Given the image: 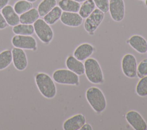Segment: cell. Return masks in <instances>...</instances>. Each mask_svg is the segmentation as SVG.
Wrapping results in <instances>:
<instances>
[{"label": "cell", "mask_w": 147, "mask_h": 130, "mask_svg": "<svg viewBox=\"0 0 147 130\" xmlns=\"http://www.w3.org/2000/svg\"><path fill=\"white\" fill-rule=\"evenodd\" d=\"M35 82L40 93L48 99L54 98L57 93V88L53 78L47 73H37L34 77Z\"/></svg>", "instance_id": "obj_1"}, {"label": "cell", "mask_w": 147, "mask_h": 130, "mask_svg": "<svg viewBox=\"0 0 147 130\" xmlns=\"http://www.w3.org/2000/svg\"><path fill=\"white\" fill-rule=\"evenodd\" d=\"M85 96L89 105L96 113H100L106 109L107 101L100 89L96 86L90 87L86 90Z\"/></svg>", "instance_id": "obj_2"}, {"label": "cell", "mask_w": 147, "mask_h": 130, "mask_svg": "<svg viewBox=\"0 0 147 130\" xmlns=\"http://www.w3.org/2000/svg\"><path fill=\"white\" fill-rule=\"evenodd\" d=\"M84 74L87 80L92 84H100L104 81V76L98 61L94 58H88L85 60Z\"/></svg>", "instance_id": "obj_3"}, {"label": "cell", "mask_w": 147, "mask_h": 130, "mask_svg": "<svg viewBox=\"0 0 147 130\" xmlns=\"http://www.w3.org/2000/svg\"><path fill=\"white\" fill-rule=\"evenodd\" d=\"M52 78L57 84L68 85H79V77L68 69H59L53 72Z\"/></svg>", "instance_id": "obj_4"}, {"label": "cell", "mask_w": 147, "mask_h": 130, "mask_svg": "<svg viewBox=\"0 0 147 130\" xmlns=\"http://www.w3.org/2000/svg\"><path fill=\"white\" fill-rule=\"evenodd\" d=\"M34 33L38 39L44 44H49L53 38V31L50 25L43 19L38 18L33 23Z\"/></svg>", "instance_id": "obj_5"}, {"label": "cell", "mask_w": 147, "mask_h": 130, "mask_svg": "<svg viewBox=\"0 0 147 130\" xmlns=\"http://www.w3.org/2000/svg\"><path fill=\"white\" fill-rule=\"evenodd\" d=\"M105 17V13L98 9L95 10L86 18L84 28L89 34H92L99 26Z\"/></svg>", "instance_id": "obj_6"}, {"label": "cell", "mask_w": 147, "mask_h": 130, "mask_svg": "<svg viewBox=\"0 0 147 130\" xmlns=\"http://www.w3.org/2000/svg\"><path fill=\"white\" fill-rule=\"evenodd\" d=\"M123 73L128 78H133L137 76V62L135 56L130 53L125 54L121 61Z\"/></svg>", "instance_id": "obj_7"}, {"label": "cell", "mask_w": 147, "mask_h": 130, "mask_svg": "<svg viewBox=\"0 0 147 130\" xmlns=\"http://www.w3.org/2000/svg\"><path fill=\"white\" fill-rule=\"evenodd\" d=\"M11 44L14 47L22 49L36 50L37 48V41L32 36L15 35L11 38Z\"/></svg>", "instance_id": "obj_8"}, {"label": "cell", "mask_w": 147, "mask_h": 130, "mask_svg": "<svg viewBox=\"0 0 147 130\" xmlns=\"http://www.w3.org/2000/svg\"><path fill=\"white\" fill-rule=\"evenodd\" d=\"M109 11L113 20L119 22L125 14V6L123 0H110Z\"/></svg>", "instance_id": "obj_9"}, {"label": "cell", "mask_w": 147, "mask_h": 130, "mask_svg": "<svg viewBox=\"0 0 147 130\" xmlns=\"http://www.w3.org/2000/svg\"><path fill=\"white\" fill-rule=\"evenodd\" d=\"M125 119L129 125L135 130H146L147 124L141 116L136 111L131 110L127 112L125 115Z\"/></svg>", "instance_id": "obj_10"}, {"label": "cell", "mask_w": 147, "mask_h": 130, "mask_svg": "<svg viewBox=\"0 0 147 130\" xmlns=\"http://www.w3.org/2000/svg\"><path fill=\"white\" fill-rule=\"evenodd\" d=\"M12 62L14 68L19 70H24L28 66V57L24 49L14 48L11 50Z\"/></svg>", "instance_id": "obj_11"}, {"label": "cell", "mask_w": 147, "mask_h": 130, "mask_svg": "<svg viewBox=\"0 0 147 130\" xmlns=\"http://www.w3.org/2000/svg\"><path fill=\"white\" fill-rule=\"evenodd\" d=\"M85 116L82 113L76 114L64 121L63 124L64 130H79L86 123Z\"/></svg>", "instance_id": "obj_12"}, {"label": "cell", "mask_w": 147, "mask_h": 130, "mask_svg": "<svg viewBox=\"0 0 147 130\" xmlns=\"http://www.w3.org/2000/svg\"><path fill=\"white\" fill-rule=\"evenodd\" d=\"M60 19L64 25L76 27H79L82 24L83 18L78 13L63 11Z\"/></svg>", "instance_id": "obj_13"}, {"label": "cell", "mask_w": 147, "mask_h": 130, "mask_svg": "<svg viewBox=\"0 0 147 130\" xmlns=\"http://www.w3.org/2000/svg\"><path fill=\"white\" fill-rule=\"evenodd\" d=\"M127 43L138 53L145 54L147 52V41L140 35H133L129 38Z\"/></svg>", "instance_id": "obj_14"}, {"label": "cell", "mask_w": 147, "mask_h": 130, "mask_svg": "<svg viewBox=\"0 0 147 130\" xmlns=\"http://www.w3.org/2000/svg\"><path fill=\"white\" fill-rule=\"evenodd\" d=\"M94 48L89 43H83L78 46L74 51V56L82 61L89 58L94 53Z\"/></svg>", "instance_id": "obj_15"}, {"label": "cell", "mask_w": 147, "mask_h": 130, "mask_svg": "<svg viewBox=\"0 0 147 130\" xmlns=\"http://www.w3.org/2000/svg\"><path fill=\"white\" fill-rule=\"evenodd\" d=\"M1 13L4 17L7 23L10 26H14L20 22V16L14 11V8L10 5H6L1 10Z\"/></svg>", "instance_id": "obj_16"}, {"label": "cell", "mask_w": 147, "mask_h": 130, "mask_svg": "<svg viewBox=\"0 0 147 130\" xmlns=\"http://www.w3.org/2000/svg\"><path fill=\"white\" fill-rule=\"evenodd\" d=\"M65 65L69 70L72 71L78 76L84 74V65L74 56H69L66 59Z\"/></svg>", "instance_id": "obj_17"}, {"label": "cell", "mask_w": 147, "mask_h": 130, "mask_svg": "<svg viewBox=\"0 0 147 130\" xmlns=\"http://www.w3.org/2000/svg\"><path fill=\"white\" fill-rule=\"evenodd\" d=\"M39 13L36 8L32 7L20 15V22L24 24H33L39 18Z\"/></svg>", "instance_id": "obj_18"}, {"label": "cell", "mask_w": 147, "mask_h": 130, "mask_svg": "<svg viewBox=\"0 0 147 130\" xmlns=\"http://www.w3.org/2000/svg\"><path fill=\"white\" fill-rule=\"evenodd\" d=\"M58 6L63 11L78 13L79 10L80 4L74 0H60Z\"/></svg>", "instance_id": "obj_19"}, {"label": "cell", "mask_w": 147, "mask_h": 130, "mask_svg": "<svg viewBox=\"0 0 147 130\" xmlns=\"http://www.w3.org/2000/svg\"><path fill=\"white\" fill-rule=\"evenodd\" d=\"M62 12V10L59 7V6H56L43 17V19L50 25H54L60 19Z\"/></svg>", "instance_id": "obj_20"}, {"label": "cell", "mask_w": 147, "mask_h": 130, "mask_svg": "<svg viewBox=\"0 0 147 130\" xmlns=\"http://www.w3.org/2000/svg\"><path fill=\"white\" fill-rule=\"evenodd\" d=\"M13 32L16 35L32 36L34 33V27L32 24L18 23L13 27Z\"/></svg>", "instance_id": "obj_21"}, {"label": "cell", "mask_w": 147, "mask_h": 130, "mask_svg": "<svg viewBox=\"0 0 147 130\" xmlns=\"http://www.w3.org/2000/svg\"><path fill=\"white\" fill-rule=\"evenodd\" d=\"M56 0H42L37 6V10L40 17L45 16L56 6Z\"/></svg>", "instance_id": "obj_22"}, {"label": "cell", "mask_w": 147, "mask_h": 130, "mask_svg": "<svg viewBox=\"0 0 147 130\" xmlns=\"http://www.w3.org/2000/svg\"><path fill=\"white\" fill-rule=\"evenodd\" d=\"M95 5L93 0H86L80 5L79 14L83 18L88 17L95 10Z\"/></svg>", "instance_id": "obj_23"}, {"label": "cell", "mask_w": 147, "mask_h": 130, "mask_svg": "<svg viewBox=\"0 0 147 130\" xmlns=\"http://www.w3.org/2000/svg\"><path fill=\"white\" fill-rule=\"evenodd\" d=\"M12 62V53L9 49L0 52V70L7 68Z\"/></svg>", "instance_id": "obj_24"}, {"label": "cell", "mask_w": 147, "mask_h": 130, "mask_svg": "<svg viewBox=\"0 0 147 130\" xmlns=\"http://www.w3.org/2000/svg\"><path fill=\"white\" fill-rule=\"evenodd\" d=\"M32 7V3L26 0H18L14 3L13 6L14 11L18 15L23 14Z\"/></svg>", "instance_id": "obj_25"}, {"label": "cell", "mask_w": 147, "mask_h": 130, "mask_svg": "<svg viewBox=\"0 0 147 130\" xmlns=\"http://www.w3.org/2000/svg\"><path fill=\"white\" fill-rule=\"evenodd\" d=\"M136 92L140 97L147 96V76L141 78L138 81L136 86Z\"/></svg>", "instance_id": "obj_26"}, {"label": "cell", "mask_w": 147, "mask_h": 130, "mask_svg": "<svg viewBox=\"0 0 147 130\" xmlns=\"http://www.w3.org/2000/svg\"><path fill=\"white\" fill-rule=\"evenodd\" d=\"M137 76L140 78L147 76V58H144L137 65Z\"/></svg>", "instance_id": "obj_27"}, {"label": "cell", "mask_w": 147, "mask_h": 130, "mask_svg": "<svg viewBox=\"0 0 147 130\" xmlns=\"http://www.w3.org/2000/svg\"><path fill=\"white\" fill-rule=\"evenodd\" d=\"M97 9L101 10L104 13L109 11V0H93Z\"/></svg>", "instance_id": "obj_28"}, {"label": "cell", "mask_w": 147, "mask_h": 130, "mask_svg": "<svg viewBox=\"0 0 147 130\" xmlns=\"http://www.w3.org/2000/svg\"><path fill=\"white\" fill-rule=\"evenodd\" d=\"M7 23L3 16L2 14L0 12V30H2L7 27Z\"/></svg>", "instance_id": "obj_29"}, {"label": "cell", "mask_w": 147, "mask_h": 130, "mask_svg": "<svg viewBox=\"0 0 147 130\" xmlns=\"http://www.w3.org/2000/svg\"><path fill=\"white\" fill-rule=\"evenodd\" d=\"M92 126L88 123H84L80 128V130H92Z\"/></svg>", "instance_id": "obj_30"}, {"label": "cell", "mask_w": 147, "mask_h": 130, "mask_svg": "<svg viewBox=\"0 0 147 130\" xmlns=\"http://www.w3.org/2000/svg\"><path fill=\"white\" fill-rule=\"evenodd\" d=\"M9 0H0V10H2L8 5Z\"/></svg>", "instance_id": "obj_31"}, {"label": "cell", "mask_w": 147, "mask_h": 130, "mask_svg": "<svg viewBox=\"0 0 147 130\" xmlns=\"http://www.w3.org/2000/svg\"><path fill=\"white\" fill-rule=\"evenodd\" d=\"M74 1H76V2H84L85 1H86V0H74Z\"/></svg>", "instance_id": "obj_32"}, {"label": "cell", "mask_w": 147, "mask_h": 130, "mask_svg": "<svg viewBox=\"0 0 147 130\" xmlns=\"http://www.w3.org/2000/svg\"><path fill=\"white\" fill-rule=\"evenodd\" d=\"M26 1H29V2H32V3H33V2H36L37 0H26Z\"/></svg>", "instance_id": "obj_33"}, {"label": "cell", "mask_w": 147, "mask_h": 130, "mask_svg": "<svg viewBox=\"0 0 147 130\" xmlns=\"http://www.w3.org/2000/svg\"><path fill=\"white\" fill-rule=\"evenodd\" d=\"M145 4L146 6L147 7V0H145Z\"/></svg>", "instance_id": "obj_34"}, {"label": "cell", "mask_w": 147, "mask_h": 130, "mask_svg": "<svg viewBox=\"0 0 147 130\" xmlns=\"http://www.w3.org/2000/svg\"><path fill=\"white\" fill-rule=\"evenodd\" d=\"M140 1H145V0H140Z\"/></svg>", "instance_id": "obj_35"}]
</instances>
